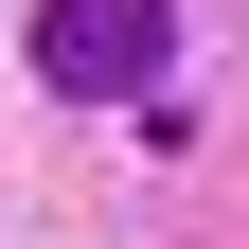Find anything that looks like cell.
Segmentation results:
<instances>
[{"instance_id":"cell-1","label":"cell","mask_w":249,"mask_h":249,"mask_svg":"<svg viewBox=\"0 0 249 249\" xmlns=\"http://www.w3.org/2000/svg\"><path fill=\"white\" fill-rule=\"evenodd\" d=\"M160 53H178V0H53L36 18V71L71 89V107H142Z\"/></svg>"}]
</instances>
